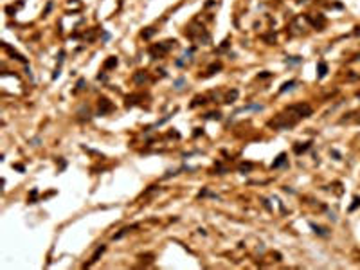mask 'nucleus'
<instances>
[{
    "mask_svg": "<svg viewBox=\"0 0 360 270\" xmlns=\"http://www.w3.org/2000/svg\"><path fill=\"white\" fill-rule=\"evenodd\" d=\"M312 229L317 232V234H320V236H326V234H328V231H326V229H322V227H317L315 223H312Z\"/></svg>",
    "mask_w": 360,
    "mask_h": 270,
    "instance_id": "obj_6",
    "label": "nucleus"
},
{
    "mask_svg": "<svg viewBox=\"0 0 360 270\" xmlns=\"http://www.w3.org/2000/svg\"><path fill=\"white\" fill-rule=\"evenodd\" d=\"M117 65V58H110L106 63H104V69H112V67H115Z\"/></svg>",
    "mask_w": 360,
    "mask_h": 270,
    "instance_id": "obj_7",
    "label": "nucleus"
},
{
    "mask_svg": "<svg viewBox=\"0 0 360 270\" xmlns=\"http://www.w3.org/2000/svg\"><path fill=\"white\" fill-rule=\"evenodd\" d=\"M146 79V74L144 72H139L137 76H135V83H140V81H144Z\"/></svg>",
    "mask_w": 360,
    "mask_h": 270,
    "instance_id": "obj_11",
    "label": "nucleus"
},
{
    "mask_svg": "<svg viewBox=\"0 0 360 270\" xmlns=\"http://www.w3.org/2000/svg\"><path fill=\"white\" fill-rule=\"evenodd\" d=\"M310 114H312V108L308 105H294V106L286 108L283 114H279L276 119H272L268 123V126L277 128V130H288V128L295 126L297 121H301L302 117H308Z\"/></svg>",
    "mask_w": 360,
    "mask_h": 270,
    "instance_id": "obj_1",
    "label": "nucleus"
},
{
    "mask_svg": "<svg viewBox=\"0 0 360 270\" xmlns=\"http://www.w3.org/2000/svg\"><path fill=\"white\" fill-rule=\"evenodd\" d=\"M326 72H328V65L320 61V63H319V77H324V76H326Z\"/></svg>",
    "mask_w": 360,
    "mask_h": 270,
    "instance_id": "obj_5",
    "label": "nucleus"
},
{
    "mask_svg": "<svg viewBox=\"0 0 360 270\" xmlns=\"http://www.w3.org/2000/svg\"><path fill=\"white\" fill-rule=\"evenodd\" d=\"M310 148V144H304V146H295V153H301V151H306Z\"/></svg>",
    "mask_w": 360,
    "mask_h": 270,
    "instance_id": "obj_10",
    "label": "nucleus"
},
{
    "mask_svg": "<svg viewBox=\"0 0 360 270\" xmlns=\"http://www.w3.org/2000/svg\"><path fill=\"white\" fill-rule=\"evenodd\" d=\"M284 160H286V155H284V153H281L279 157H277V158H276V162H274V164H272V168H279V166H281V164H283V162H284Z\"/></svg>",
    "mask_w": 360,
    "mask_h": 270,
    "instance_id": "obj_4",
    "label": "nucleus"
},
{
    "mask_svg": "<svg viewBox=\"0 0 360 270\" xmlns=\"http://www.w3.org/2000/svg\"><path fill=\"white\" fill-rule=\"evenodd\" d=\"M112 110V103L108 101V99H99V114L103 115V114H106V112H110Z\"/></svg>",
    "mask_w": 360,
    "mask_h": 270,
    "instance_id": "obj_2",
    "label": "nucleus"
},
{
    "mask_svg": "<svg viewBox=\"0 0 360 270\" xmlns=\"http://www.w3.org/2000/svg\"><path fill=\"white\" fill-rule=\"evenodd\" d=\"M103 252H104V247L101 245L99 249H97V250L94 252V256H92V259H90V263H86V265H92V263H96V261H97V258H99V256L103 254Z\"/></svg>",
    "mask_w": 360,
    "mask_h": 270,
    "instance_id": "obj_3",
    "label": "nucleus"
},
{
    "mask_svg": "<svg viewBox=\"0 0 360 270\" xmlns=\"http://www.w3.org/2000/svg\"><path fill=\"white\" fill-rule=\"evenodd\" d=\"M151 34H153V29H150V31H146V33H142V36H144V38H150Z\"/></svg>",
    "mask_w": 360,
    "mask_h": 270,
    "instance_id": "obj_12",
    "label": "nucleus"
},
{
    "mask_svg": "<svg viewBox=\"0 0 360 270\" xmlns=\"http://www.w3.org/2000/svg\"><path fill=\"white\" fill-rule=\"evenodd\" d=\"M236 97H238V90H232V92H229V96H227V103H232Z\"/></svg>",
    "mask_w": 360,
    "mask_h": 270,
    "instance_id": "obj_9",
    "label": "nucleus"
},
{
    "mask_svg": "<svg viewBox=\"0 0 360 270\" xmlns=\"http://www.w3.org/2000/svg\"><path fill=\"white\" fill-rule=\"evenodd\" d=\"M294 85H295V81H288V83H284V85L281 87V92H286V90H290Z\"/></svg>",
    "mask_w": 360,
    "mask_h": 270,
    "instance_id": "obj_8",
    "label": "nucleus"
},
{
    "mask_svg": "<svg viewBox=\"0 0 360 270\" xmlns=\"http://www.w3.org/2000/svg\"><path fill=\"white\" fill-rule=\"evenodd\" d=\"M83 85H85V81H83V79H79V83H78V88H83Z\"/></svg>",
    "mask_w": 360,
    "mask_h": 270,
    "instance_id": "obj_13",
    "label": "nucleus"
}]
</instances>
